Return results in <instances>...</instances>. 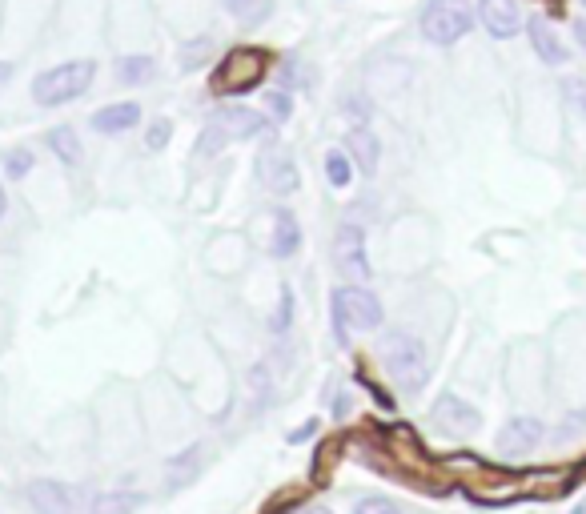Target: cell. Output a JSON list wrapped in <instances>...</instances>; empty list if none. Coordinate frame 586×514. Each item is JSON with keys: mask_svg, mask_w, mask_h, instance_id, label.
Returning <instances> with one entry per match:
<instances>
[{"mask_svg": "<svg viewBox=\"0 0 586 514\" xmlns=\"http://www.w3.org/2000/svg\"><path fill=\"white\" fill-rule=\"evenodd\" d=\"M257 5V0H221V9L229 13V17H237V21H245V13Z\"/></svg>", "mask_w": 586, "mask_h": 514, "instance_id": "cell-35", "label": "cell"}, {"mask_svg": "<svg viewBox=\"0 0 586 514\" xmlns=\"http://www.w3.org/2000/svg\"><path fill=\"white\" fill-rule=\"evenodd\" d=\"M378 358H382L386 374H390L402 390H410V394H418V390L430 382V354H426V342L414 338L410 330H386L382 342H378Z\"/></svg>", "mask_w": 586, "mask_h": 514, "instance_id": "cell-3", "label": "cell"}, {"mask_svg": "<svg viewBox=\"0 0 586 514\" xmlns=\"http://www.w3.org/2000/svg\"><path fill=\"white\" fill-rule=\"evenodd\" d=\"M350 310H346V294H342V286H334L330 290V334H334V342L342 346V350H350Z\"/></svg>", "mask_w": 586, "mask_h": 514, "instance_id": "cell-23", "label": "cell"}, {"mask_svg": "<svg viewBox=\"0 0 586 514\" xmlns=\"http://www.w3.org/2000/svg\"><path fill=\"white\" fill-rule=\"evenodd\" d=\"M273 73V53L261 45H233L209 73V93L213 97H245L261 89Z\"/></svg>", "mask_w": 586, "mask_h": 514, "instance_id": "cell-1", "label": "cell"}, {"mask_svg": "<svg viewBox=\"0 0 586 514\" xmlns=\"http://www.w3.org/2000/svg\"><path fill=\"white\" fill-rule=\"evenodd\" d=\"M318 434H322V418L314 414V418H306L298 430H289L285 442H289V446H302V442H310V438H318Z\"/></svg>", "mask_w": 586, "mask_h": 514, "instance_id": "cell-33", "label": "cell"}, {"mask_svg": "<svg viewBox=\"0 0 586 514\" xmlns=\"http://www.w3.org/2000/svg\"><path fill=\"white\" fill-rule=\"evenodd\" d=\"M149 498L141 490H101L89 506V514H137Z\"/></svg>", "mask_w": 586, "mask_h": 514, "instance_id": "cell-19", "label": "cell"}, {"mask_svg": "<svg viewBox=\"0 0 586 514\" xmlns=\"http://www.w3.org/2000/svg\"><path fill=\"white\" fill-rule=\"evenodd\" d=\"M526 37H530V49H534V57H538L542 65H550V69L570 65V49H566V41L554 33L550 21L530 17V21H526Z\"/></svg>", "mask_w": 586, "mask_h": 514, "instance_id": "cell-12", "label": "cell"}, {"mask_svg": "<svg viewBox=\"0 0 586 514\" xmlns=\"http://www.w3.org/2000/svg\"><path fill=\"white\" fill-rule=\"evenodd\" d=\"M306 245V233H302V221L293 209H273V233H269V257L273 262H289V257H298Z\"/></svg>", "mask_w": 586, "mask_h": 514, "instance_id": "cell-10", "label": "cell"}, {"mask_svg": "<svg viewBox=\"0 0 586 514\" xmlns=\"http://www.w3.org/2000/svg\"><path fill=\"white\" fill-rule=\"evenodd\" d=\"M358 382H362V386L370 390V398H374V402H378V406H382L386 414H394V398H390V390H386L382 382H374V378L366 374V366H358Z\"/></svg>", "mask_w": 586, "mask_h": 514, "instance_id": "cell-31", "label": "cell"}, {"mask_svg": "<svg viewBox=\"0 0 586 514\" xmlns=\"http://www.w3.org/2000/svg\"><path fill=\"white\" fill-rule=\"evenodd\" d=\"M97 61H89V57H77V61H65V65H49V69H41L37 77H33V101L41 105V109H61V105H73V101H81L89 89H93V81H97Z\"/></svg>", "mask_w": 586, "mask_h": 514, "instance_id": "cell-2", "label": "cell"}, {"mask_svg": "<svg viewBox=\"0 0 586 514\" xmlns=\"http://www.w3.org/2000/svg\"><path fill=\"white\" fill-rule=\"evenodd\" d=\"M269 13H273V5H269V0H257V9H249L241 25H261V21L269 17Z\"/></svg>", "mask_w": 586, "mask_h": 514, "instance_id": "cell-36", "label": "cell"}, {"mask_svg": "<svg viewBox=\"0 0 586 514\" xmlns=\"http://www.w3.org/2000/svg\"><path fill=\"white\" fill-rule=\"evenodd\" d=\"M293 514H334V510H330V506H322V502H310V506H298Z\"/></svg>", "mask_w": 586, "mask_h": 514, "instance_id": "cell-38", "label": "cell"}, {"mask_svg": "<svg viewBox=\"0 0 586 514\" xmlns=\"http://www.w3.org/2000/svg\"><path fill=\"white\" fill-rule=\"evenodd\" d=\"M350 514H402V506L394 498H386V494H362Z\"/></svg>", "mask_w": 586, "mask_h": 514, "instance_id": "cell-30", "label": "cell"}, {"mask_svg": "<svg viewBox=\"0 0 586 514\" xmlns=\"http://www.w3.org/2000/svg\"><path fill=\"white\" fill-rule=\"evenodd\" d=\"M265 117H269L273 125H285V121L293 117V93H289V89H269V93H265Z\"/></svg>", "mask_w": 586, "mask_h": 514, "instance_id": "cell-27", "label": "cell"}, {"mask_svg": "<svg viewBox=\"0 0 586 514\" xmlns=\"http://www.w3.org/2000/svg\"><path fill=\"white\" fill-rule=\"evenodd\" d=\"M217 125L233 141H257V137L273 133V121L265 117V109H249V105H225V109H217Z\"/></svg>", "mask_w": 586, "mask_h": 514, "instance_id": "cell-11", "label": "cell"}, {"mask_svg": "<svg viewBox=\"0 0 586 514\" xmlns=\"http://www.w3.org/2000/svg\"><path fill=\"white\" fill-rule=\"evenodd\" d=\"M430 418H434L446 434H454V438H470V434L482 430V414H478V406H470V402L458 398V394H438Z\"/></svg>", "mask_w": 586, "mask_h": 514, "instance_id": "cell-7", "label": "cell"}, {"mask_svg": "<svg viewBox=\"0 0 586 514\" xmlns=\"http://www.w3.org/2000/svg\"><path fill=\"white\" fill-rule=\"evenodd\" d=\"M342 149L350 153V161L358 165L362 177H374V173H378V161H382V137H378L370 125H350Z\"/></svg>", "mask_w": 586, "mask_h": 514, "instance_id": "cell-15", "label": "cell"}, {"mask_svg": "<svg viewBox=\"0 0 586 514\" xmlns=\"http://www.w3.org/2000/svg\"><path fill=\"white\" fill-rule=\"evenodd\" d=\"M45 145H49V153H53L65 169H81L85 145H81V133H77L73 125H53V129H45Z\"/></svg>", "mask_w": 586, "mask_h": 514, "instance_id": "cell-17", "label": "cell"}, {"mask_svg": "<svg viewBox=\"0 0 586 514\" xmlns=\"http://www.w3.org/2000/svg\"><path fill=\"white\" fill-rule=\"evenodd\" d=\"M574 41L586 49V17H578V21H574Z\"/></svg>", "mask_w": 586, "mask_h": 514, "instance_id": "cell-39", "label": "cell"}, {"mask_svg": "<svg viewBox=\"0 0 586 514\" xmlns=\"http://www.w3.org/2000/svg\"><path fill=\"white\" fill-rule=\"evenodd\" d=\"M582 5H586V0H582Z\"/></svg>", "mask_w": 586, "mask_h": 514, "instance_id": "cell-42", "label": "cell"}, {"mask_svg": "<svg viewBox=\"0 0 586 514\" xmlns=\"http://www.w3.org/2000/svg\"><path fill=\"white\" fill-rule=\"evenodd\" d=\"M113 77H117L121 85H129V89H141V85H149V81L157 77V57H149V53L117 57V61H113Z\"/></svg>", "mask_w": 586, "mask_h": 514, "instance_id": "cell-18", "label": "cell"}, {"mask_svg": "<svg viewBox=\"0 0 586 514\" xmlns=\"http://www.w3.org/2000/svg\"><path fill=\"white\" fill-rule=\"evenodd\" d=\"M141 117H145V109H141L137 101H113V105H101V109L89 117V125H93V133H101V137H121V133L137 129Z\"/></svg>", "mask_w": 586, "mask_h": 514, "instance_id": "cell-14", "label": "cell"}, {"mask_svg": "<svg viewBox=\"0 0 586 514\" xmlns=\"http://www.w3.org/2000/svg\"><path fill=\"white\" fill-rule=\"evenodd\" d=\"M209 57H213V41H209V37H197L193 45H185V49H181V57H177L181 65H177V69H181V73H193V69H205V65H213Z\"/></svg>", "mask_w": 586, "mask_h": 514, "instance_id": "cell-26", "label": "cell"}, {"mask_svg": "<svg viewBox=\"0 0 586 514\" xmlns=\"http://www.w3.org/2000/svg\"><path fill=\"white\" fill-rule=\"evenodd\" d=\"M582 426H586V410L570 414V422H566V426H558V430H554V438H574V434H578Z\"/></svg>", "mask_w": 586, "mask_h": 514, "instance_id": "cell-34", "label": "cell"}, {"mask_svg": "<svg viewBox=\"0 0 586 514\" xmlns=\"http://www.w3.org/2000/svg\"><path fill=\"white\" fill-rule=\"evenodd\" d=\"M229 141H233V137L213 121V125H205V133L197 137V157H213V153H221Z\"/></svg>", "mask_w": 586, "mask_h": 514, "instance_id": "cell-29", "label": "cell"}, {"mask_svg": "<svg viewBox=\"0 0 586 514\" xmlns=\"http://www.w3.org/2000/svg\"><path fill=\"white\" fill-rule=\"evenodd\" d=\"M293 314H298V294H293L289 286H281L277 306H273V314H269V334H273V338H285V334L293 330Z\"/></svg>", "mask_w": 586, "mask_h": 514, "instance_id": "cell-22", "label": "cell"}, {"mask_svg": "<svg viewBox=\"0 0 586 514\" xmlns=\"http://www.w3.org/2000/svg\"><path fill=\"white\" fill-rule=\"evenodd\" d=\"M5 213H9V189H5V181H0V221H5Z\"/></svg>", "mask_w": 586, "mask_h": 514, "instance_id": "cell-40", "label": "cell"}, {"mask_svg": "<svg viewBox=\"0 0 586 514\" xmlns=\"http://www.w3.org/2000/svg\"><path fill=\"white\" fill-rule=\"evenodd\" d=\"M201 450H205V446L197 442V446L181 450L177 458H169V486H173V490H181L185 482H193V478L201 474Z\"/></svg>", "mask_w": 586, "mask_h": 514, "instance_id": "cell-21", "label": "cell"}, {"mask_svg": "<svg viewBox=\"0 0 586 514\" xmlns=\"http://www.w3.org/2000/svg\"><path fill=\"white\" fill-rule=\"evenodd\" d=\"M33 169H37V153L29 145H17V149H9L5 157H0V173H5V181H25Z\"/></svg>", "mask_w": 586, "mask_h": 514, "instance_id": "cell-24", "label": "cell"}, {"mask_svg": "<svg viewBox=\"0 0 586 514\" xmlns=\"http://www.w3.org/2000/svg\"><path fill=\"white\" fill-rule=\"evenodd\" d=\"M562 93H566V101L586 117V77H566V81H562Z\"/></svg>", "mask_w": 586, "mask_h": 514, "instance_id": "cell-32", "label": "cell"}, {"mask_svg": "<svg viewBox=\"0 0 586 514\" xmlns=\"http://www.w3.org/2000/svg\"><path fill=\"white\" fill-rule=\"evenodd\" d=\"M478 25L494 37V41H514L526 21H522V9H518V0H478Z\"/></svg>", "mask_w": 586, "mask_h": 514, "instance_id": "cell-8", "label": "cell"}, {"mask_svg": "<svg viewBox=\"0 0 586 514\" xmlns=\"http://www.w3.org/2000/svg\"><path fill=\"white\" fill-rule=\"evenodd\" d=\"M173 117H157L149 129H145V149L149 153H161V149H169V141H173Z\"/></svg>", "mask_w": 586, "mask_h": 514, "instance_id": "cell-28", "label": "cell"}, {"mask_svg": "<svg viewBox=\"0 0 586 514\" xmlns=\"http://www.w3.org/2000/svg\"><path fill=\"white\" fill-rule=\"evenodd\" d=\"M245 382H249V402H253V410L269 406V398H273V374H269V366H265V362L249 366Z\"/></svg>", "mask_w": 586, "mask_h": 514, "instance_id": "cell-25", "label": "cell"}, {"mask_svg": "<svg viewBox=\"0 0 586 514\" xmlns=\"http://www.w3.org/2000/svg\"><path fill=\"white\" fill-rule=\"evenodd\" d=\"M334 266H338L346 278H358V282H366V278L374 274L370 253H366V233H362V225L346 221V225L334 233Z\"/></svg>", "mask_w": 586, "mask_h": 514, "instance_id": "cell-5", "label": "cell"}, {"mask_svg": "<svg viewBox=\"0 0 586 514\" xmlns=\"http://www.w3.org/2000/svg\"><path fill=\"white\" fill-rule=\"evenodd\" d=\"M257 181L273 193V197H289V193H298L302 189V173H298V161H293L285 149H265L257 157Z\"/></svg>", "mask_w": 586, "mask_h": 514, "instance_id": "cell-6", "label": "cell"}, {"mask_svg": "<svg viewBox=\"0 0 586 514\" xmlns=\"http://www.w3.org/2000/svg\"><path fill=\"white\" fill-rule=\"evenodd\" d=\"M13 77V65H5V61H0V85H5Z\"/></svg>", "mask_w": 586, "mask_h": 514, "instance_id": "cell-41", "label": "cell"}, {"mask_svg": "<svg viewBox=\"0 0 586 514\" xmlns=\"http://www.w3.org/2000/svg\"><path fill=\"white\" fill-rule=\"evenodd\" d=\"M478 13L470 0H426L418 13V33L434 45V49H454L458 41L470 37Z\"/></svg>", "mask_w": 586, "mask_h": 514, "instance_id": "cell-4", "label": "cell"}, {"mask_svg": "<svg viewBox=\"0 0 586 514\" xmlns=\"http://www.w3.org/2000/svg\"><path fill=\"white\" fill-rule=\"evenodd\" d=\"M342 294H346V310H350V326H354V330H362V334L382 330L386 306H382V298H378L374 290H366V286H358V282H346Z\"/></svg>", "mask_w": 586, "mask_h": 514, "instance_id": "cell-9", "label": "cell"}, {"mask_svg": "<svg viewBox=\"0 0 586 514\" xmlns=\"http://www.w3.org/2000/svg\"><path fill=\"white\" fill-rule=\"evenodd\" d=\"M25 498L37 514H73V490L57 478H33L25 486Z\"/></svg>", "mask_w": 586, "mask_h": 514, "instance_id": "cell-16", "label": "cell"}, {"mask_svg": "<svg viewBox=\"0 0 586 514\" xmlns=\"http://www.w3.org/2000/svg\"><path fill=\"white\" fill-rule=\"evenodd\" d=\"M322 173H326L330 189H350L354 177H358V165L350 161L346 149H326V157H322Z\"/></svg>", "mask_w": 586, "mask_h": 514, "instance_id": "cell-20", "label": "cell"}, {"mask_svg": "<svg viewBox=\"0 0 586 514\" xmlns=\"http://www.w3.org/2000/svg\"><path fill=\"white\" fill-rule=\"evenodd\" d=\"M346 414H350V390H342L334 398V418H346Z\"/></svg>", "mask_w": 586, "mask_h": 514, "instance_id": "cell-37", "label": "cell"}, {"mask_svg": "<svg viewBox=\"0 0 586 514\" xmlns=\"http://www.w3.org/2000/svg\"><path fill=\"white\" fill-rule=\"evenodd\" d=\"M542 438H546L542 418L514 414V418H506L502 430H498V450H506V454H526V450H534Z\"/></svg>", "mask_w": 586, "mask_h": 514, "instance_id": "cell-13", "label": "cell"}]
</instances>
